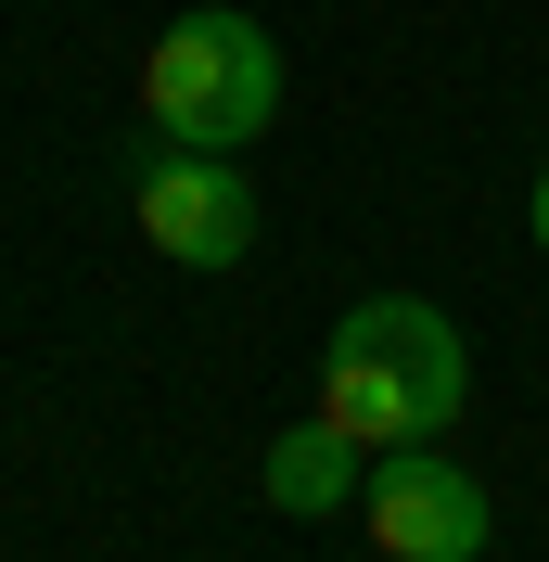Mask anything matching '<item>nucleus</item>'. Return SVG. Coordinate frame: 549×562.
<instances>
[{"label":"nucleus","instance_id":"nucleus-2","mask_svg":"<svg viewBox=\"0 0 549 562\" xmlns=\"http://www.w3.org/2000/svg\"><path fill=\"white\" fill-rule=\"evenodd\" d=\"M141 115L167 140H192V154H243V140L281 115V38L256 26V13H231V0L179 13V26L141 52Z\"/></svg>","mask_w":549,"mask_h":562},{"label":"nucleus","instance_id":"nucleus-6","mask_svg":"<svg viewBox=\"0 0 549 562\" xmlns=\"http://www.w3.org/2000/svg\"><path fill=\"white\" fill-rule=\"evenodd\" d=\"M537 244H549V167H537Z\"/></svg>","mask_w":549,"mask_h":562},{"label":"nucleus","instance_id":"nucleus-1","mask_svg":"<svg viewBox=\"0 0 549 562\" xmlns=\"http://www.w3.org/2000/svg\"><path fill=\"white\" fill-rule=\"evenodd\" d=\"M460 384H473V358L447 333V307L422 294H371V307L333 319V346H320V422H345L358 448H422L460 422Z\"/></svg>","mask_w":549,"mask_h":562},{"label":"nucleus","instance_id":"nucleus-3","mask_svg":"<svg viewBox=\"0 0 549 562\" xmlns=\"http://www.w3.org/2000/svg\"><path fill=\"white\" fill-rule=\"evenodd\" d=\"M128 217L154 231V256H179V269H243L256 256V192H243L231 154H192V140H141L128 154Z\"/></svg>","mask_w":549,"mask_h":562},{"label":"nucleus","instance_id":"nucleus-5","mask_svg":"<svg viewBox=\"0 0 549 562\" xmlns=\"http://www.w3.org/2000/svg\"><path fill=\"white\" fill-rule=\"evenodd\" d=\"M358 460H371V448H358L345 422H294V435L269 448V512H294V525H320V512H345V498L371 486Z\"/></svg>","mask_w":549,"mask_h":562},{"label":"nucleus","instance_id":"nucleus-4","mask_svg":"<svg viewBox=\"0 0 549 562\" xmlns=\"http://www.w3.org/2000/svg\"><path fill=\"white\" fill-rule=\"evenodd\" d=\"M358 512H371V550L383 562H473L485 537H498L485 486L460 473V460H435V448H383L371 486H358Z\"/></svg>","mask_w":549,"mask_h":562}]
</instances>
